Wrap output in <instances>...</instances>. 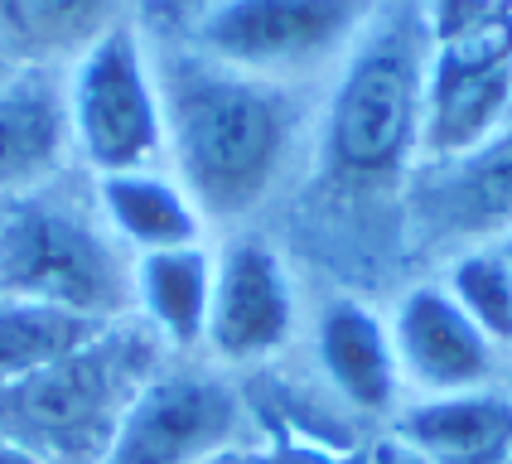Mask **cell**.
I'll use <instances>...</instances> for the list:
<instances>
[{
  "label": "cell",
  "mask_w": 512,
  "mask_h": 464,
  "mask_svg": "<svg viewBox=\"0 0 512 464\" xmlns=\"http://www.w3.org/2000/svg\"><path fill=\"white\" fill-rule=\"evenodd\" d=\"M150 58L165 107V155L179 189L203 218L252 213L276 189L300 136V102L290 83L237 73L194 44Z\"/></svg>",
  "instance_id": "obj_1"
},
{
  "label": "cell",
  "mask_w": 512,
  "mask_h": 464,
  "mask_svg": "<svg viewBox=\"0 0 512 464\" xmlns=\"http://www.w3.org/2000/svg\"><path fill=\"white\" fill-rule=\"evenodd\" d=\"M430 25L426 0H382L363 39L343 58L324 116V150L343 179H397L426 141Z\"/></svg>",
  "instance_id": "obj_2"
},
{
  "label": "cell",
  "mask_w": 512,
  "mask_h": 464,
  "mask_svg": "<svg viewBox=\"0 0 512 464\" xmlns=\"http://www.w3.org/2000/svg\"><path fill=\"white\" fill-rule=\"evenodd\" d=\"M150 339L102 329L92 344L0 387V440L34 464H102L126 411L155 373Z\"/></svg>",
  "instance_id": "obj_3"
},
{
  "label": "cell",
  "mask_w": 512,
  "mask_h": 464,
  "mask_svg": "<svg viewBox=\"0 0 512 464\" xmlns=\"http://www.w3.org/2000/svg\"><path fill=\"white\" fill-rule=\"evenodd\" d=\"M0 295L121 324L136 310V266L97 203L58 199L44 184L0 208Z\"/></svg>",
  "instance_id": "obj_4"
},
{
  "label": "cell",
  "mask_w": 512,
  "mask_h": 464,
  "mask_svg": "<svg viewBox=\"0 0 512 464\" xmlns=\"http://www.w3.org/2000/svg\"><path fill=\"white\" fill-rule=\"evenodd\" d=\"M426 160H459L512 112V0H426Z\"/></svg>",
  "instance_id": "obj_5"
},
{
  "label": "cell",
  "mask_w": 512,
  "mask_h": 464,
  "mask_svg": "<svg viewBox=\"0 0 512 464\" xmlns=\"http://www.w3.org/2000/svg\"><path fill=\"white\" fill-rule=\"evenodd\" d=\"M68 126L73 150L102 174L155 170L165 155V107L155 58L131 20L112 25L68 73Z\"/></svg>",
  "instance_id": "obj_6"
},
{
  "label": "cell",
  "mask_w": 512,
  "mask_h": 464,
  "mask_svg": "<svg viewBox=\"0 0 512 464\" xmlns=\"http://www.w3.org/2000/svg\"><path fill=\"white\" fill-rule=\"evenodd\" d=\"M382 0H213L194 25V49L266 83H295L348 58Z\"/></svg>",
  "instance_id": "obj_7"
},
{
  "label": "cell",
  "mask_w": 512,
  "mask_h": 464,
  "mask_svg": "<svg viewBox=\"0 0 512 464\" xmlns=\"http://www.w3.org/2000/svg\"><path fill=\"white\" fill-rule=\"evenodd\" d=\"M242 431V397L203 368H155L102 464H213Z\"/></svg>",
  "instance_id": "obj_8"
},
{
  "label": "cell",
  "mask_w": 512,
  "mask_h": 464,
  "mask_svg": "<svg viewBox=\"0 0 512 464\" xmlns=\"http://www.w3.org/2000/svg\"><path fill=\"white\" fill-rule=\"evenodd\" d=\"M295 329V290L266 242H232L213 276L203 344L228 363H252L285 348Z\"/></svg>",
  "instance_id": "obj_9"
},
{
  "label": "cell",
  "mask_w": 512,
  "mask_h": 464,
  "mask_svg": "<svg viewBox=\"0 0 512 464\" xmlns=\"http://www.w3.org/2000/svg\"><path fill=\"white\" fill-rule=\"evenodd\" d=\"M73 150L68 78L25 63L0 83V199H25L54 184Z\"/></svg>",
  "instance_id": "obj_10"
},
{
  "label": "cell",
  "mask_w": 512,
  "mask_h": 464,
  "mask_svg": "<svg viewBox=\"0 0 512 464\" xmlns=\"http://www.w3.org/2000/svg\"><path fill=\"white\" fill-rule=\"evenodd\" d=\"M392 344H397L401 377L421 382L430 397L479 392L498 353L445 286H421L401 300L392 319Z\"/></svg>",
  "instance_id": "obj_11"
},
{
  "label": "cell",
  "mask_w": 512,
  "mask_h": 464,
  "mask_svg": "<svg viewBox=\"0 0 512 464\" xmlns=\"http://www.w3.org/2000/svg\"><path fill=\"white\" fill-rule=\"evenodd\" d=\"M314 348H319V368L339 387V397H348L358 411H392L401 392L392 324H382L358 300H334L319 315Z\"/></svg>",
  "instance_id": "obj_12"
},
{
  "label": "cell",
  "mask_w": 512,
  "mask_h": 464,
  "mask_svg": "<svg viewBox=\"0 0 512 464\" xmlns=\"http://www.w3.org/2000/svg\"><path fill=\"white\" fill-rule=\"evenodd\" d=\"M401 440L430 464H508L512 460V402L493 392H450L406 406Z\"/></svg>",
  "instance_id": "obj_13"
},
{
  "label": "cell",
  "mask_w": 512,
  "mask_h": 464,
  "mask_svg": "<svg viewBox=\"0 0 512 464\" xmlns=\"http://www.w3.org/2000/svg\"><path fill=\"white\" fill-rule=\"evenodd\" d=\"M97 208L116 232L121 247L136 257L174 252V247H199L203 213L179 189V179L160 170H126L97 179Z\"/></svg>",
  "instance_id": "obj_14"
},
{
  "label": "cell",
  "mask_w": 512,
  "mask_h": 464,
  "mask_svg": "<svg viewBox=\"0 0 512 464\" xmlns=\"http://www.w3.org/2000/svg\"><path fill=\"white\" fill-rule=\"evenodd\" d=\"M218 266L203 247H174L136 257V310L174 348H194L208 334Z\"/></svg>",
  "instance_id": "obj_15"
},
{
  "label": "cell",
  "mask_w": 512,
  "mask_h": 464,
  "mask_svg": "<svg viewBox=\"0 0 512 464\" xmlns=\"http://www.w3.org/2000/svg\"><path fill=\"white\" fill-rule=\"evenodd\" d=\"M121 20V0H0V44L15 63L54 68L87 54Z\"/></svg>",
  "instance_id": "obj_16"
},
{
  "label": "cell",
  "mask_w": 512,
  "mask_h": 464,
  "mask_svg": "<svg viewBox=\"0 0 512 464\" xmlns=\"http://www.w3.org/2000/svg\"><path fill=\"white\" fill-rule=\"evenodd\" d=\"M102 329H112V324L0 295V387L15 382V377L39 373V368H49V363L68 358V353H78Z\"/></svg>",
  "instance_id": "obj_17"
},
{
  "label": "cell",
  "mask_w": 512,
  "mask_h": 464,
  "mask_svg": "<svg viewBox=\"0 0 512 464\" xmlns=\"http://www.w3.org/2000/svg\"><path fill=\"white\" fill-rule=\"evenodd\" d=\"M445 165L450 170L435 194H440V213L450 223L469 232L512 223V131H498L479 150L445 160Z\"/></svg>",
  "instance_id": "obj_18"
},
{
  "label": "cell",
  "mask_w": 512,
  "mask_h": 464,
  "mask_svg": "<svg viewBox=\"0 0 512 464\" xmlns=\"http://www.w3.org/2000/svg\"><path fill=\"white\" fill-rule=\"evenodd\" d=\"M445 290L455 295V305L479 324L493 348H512V261L503 247H474L450 266Z\"/></svg>",
  "instance_id": "obj_19"
},
{
  "label": "cell",
  "mask_w": 512,
  "mask_h": 464,
  "mask_svg": "<svg viewBox=\"0 0 512 464\" xmlns=\"http://www.w3.org/2000/svg\"><path fill=\"white\" fill-rule=\"evenodd\" d=\"M368 464H430L421 450H411L401 435H382L377 445H372V455H368Z\"/></svg>",
  "instance_id": "obj_20"
},
{
  "label": "cell",
  "mask_w": 512,
  "mask_h": 464,
  "mask_svg": "<svg viewBox=\"0 0 512 464\" xmlns=\"http://www.w3.org/2000/svg\"><path fill=\"white\" fill-rule=\"evenodd\" d=\"M0 464H34V460H29V455H20L10 440H0Z\"/></svg>",
  "instance_id": "obj_21"
},
{
  "label": "cell",
  "mask_w": 512,
  "mask_h": 464,
  "mask_svg": "<svg viewBox=\"0 0 512 464\" xmlns=\"http://www.w3.org/2000/svg\"><path fill=\"white\" fill-rule=\"evenodd\" d=\"M15 68H25V63H15V54H10V49L0 44V83H5V78H10Z\"/></svg>",
  "instance_id": "obj_22"
},
{
  "label": "cell",
  "mask_w": 512,
  "mask_h": 464,
  "mask_svg": "<svg viewBox=\"0 0 512 464\" xmlns=\"http://www.w3.org/2000/svg\"><path fill=\"white\" fill-rule=\"evenodd\" d=\"M213 464H276V460H237V455H232V450H228V455H218V460H213Z\"/></svg>",
  "instance_id": "obj_23"
},
{
  "label": "cell",
  "mask_w": 512,
  "mask_h": 464,
  "mask_svg": "<svg viewBox=\"0 0 512 464\" xmlns=\"http://www.w3.org/2000/svg\"><path fill=\"white\" fill-rule=\"evenodd\" d=\"M503 257H508V261H512V237H508V242H503Z\"/></svg>",
  "instance_id": "obj_24"
}]
</instances>
